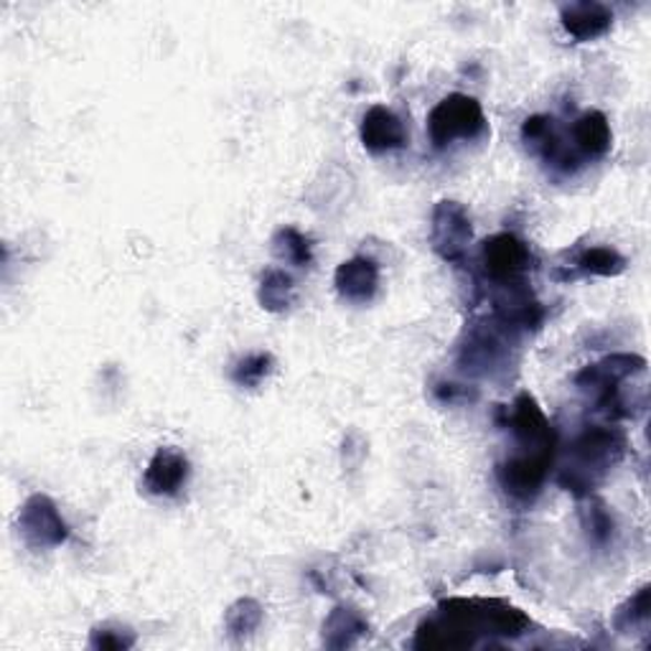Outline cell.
Instances as JSON below:
<instances>
[{"label": "cell", "mask_w": 651, "mask_h": 651, "mask_svg": "<svg viewBox=\"0 0 651 651\" xmlns=\"http://www.w3.org/2000/svg\"><path fill=\"white\" fill-rule=\"evenodd\" d=\"M626 435L618 427H588L573 446V460L565 466L560 484L567 491L588 493L623 456Z\"/></svg>", "instance_id": "6da1fadb"}, {"label": "cell", "mask_w": 651, "mask_h": 651, "mask_svg": "<svg viewBox=\"0 0 651 651\" xmlns=\"http://www.w3.org/2000/svg\"><path fill=\"white\" fill-rule=\"evenodd\" d=\"M486 130L481 105L468 95H451L433 107L427 118V135L435 148H446L453 140H474Z\"/></svg>", "instance_id": "7a4b0ae2"}, {"label": "cell", "mask_w": 651, "mask_h": 651, "mask_svg": "<svg viewBox=\"0 0 651 651\" xmlns=\"http://www.w3.org/2000/svg\"><path fill=\"white\" fill-rule=\"evenodd\" d=\"M555 446L552 448H522V453L509 458L507 464L499 466V481L509 497L514 499H532L538 497L542 484H545Z\"/></svg>", "instance_id": "3957f363"}, {"label": "cell", "mask_w": 651, "mask_h": 651, "mask_svg": "<svg viewBox=\"0 0 651 651\" xmlns=\"http://www.w3.org/2000/svg\"><path fill=\"white\" fill-rule=\"evenodd\" d=\"M19 524L23 540L36 550L59 547L69 538L67 522L62 519L54 501L44 497V493H36V497H31L26 504H23Z\"/></svg>", "instance_id": "277c9868"}, {"label": "cell", "mask_w": 651, "mask_h": 651, "mask_svg": "<svg viewBox=\"0 0 651 651\" xmlns=\"http://www.w3.org/2000/svg\"><path fill=\"white\" fill-rule=\"evenodd\" d=\"M486 278H491L493 283L514 287L519 280L532 268V252L522 240H517L514 235H497L484 245L481 252Z\"/></svg>", "instance_id": "5b68a950"}, {"label": "cell", "mask_w": 651, "mask_h": 651, "mask_svg": "<svg viewBox=\"0 0 651 651\" xmlns=\"http://www.w3.org/2000/svg\"><path fill=\"white\" fill-rule=\"evenodd\" d=\"M474 229L471 217L464 206L456 202H441L433 211V250L448 262H460L466 258L468 242H471Z\"/></svg>", "instance_id": "8992f818"}, {"label": "cell", "mask_w": 651, "mask_h": 651, "mask_svg": "<svg viewBox=\"0 0 651 651\" xmlns=\"http://www.w3.org/2000/svg\"><path fill=\"white\" fill-rule=\"evenodd\" d=\"M359 135L369 153H387L408 145V130L402 126V120L382 105H375L365 115Z\"/></svg>", "instance_id": "52a82bcc"}, {"label": "cell", "mask_w": 651, "mask_h": 651, "mask_svg": "<svg viewBox=\"0 0 651 651\" xmlns=\"http://www.w3.org/2000/svg\"><path fill=\"white\" fill-rule=\"evenodd\" d=\"M188 479V460L176 448H161L145 468L143 486L153 497H176Z\"/></svg>", "instance_id": "ba28073f"}, {"label": "cell", "mask_w": 651, "mask_h": 651, "mask_svg": "<svg viewBox=\"0 0 651 651\" xmlns=\"http://www.w3.org/2000/svg\"><path fill=\"white\" fill-rule=\"evenodd\" d=\"M336 291L351 303H367L375 299L379 285V270L372 260L354 258L336 270Z\"/></svg>", "instance_id": "9c48e42d"}, {"label": "cell", "mask_w": 651, "mask_h": 651, "mask_svg": "<svg viewBox=\"0 0 651 651\" xmlns=\"http://www.w3.org/2000/svg\"><path fill=\"white\" fill-rule=\"evenodd\" d=\"M560 19H563V26L571 36L578 41H590L604 36L614 23V13L608 11L604 3H573L565 6L560 11Z\"/></svg>", "instance_id": "30bf717a"}, {"label": "cell", "mask_w": 651, "mask_h": 651, "mask_svg": "<svg viewBox=\"0 0 651 651\" xmlns=\"http://www.w3.org/2000/svg\"><path fill=\"white\" fill-rule=\"evenodd\" d=\"M573 140L585 159H604L611 151V126H608L604 112H585L583 118L575 120Z\"/></svg>", "instance_id": "8fae6325"}, {"label": "cell", "mask_w": 651, "mask_h": 651, "mask_svg": "<svg viewBox=\"0 0 651 651\" xmlns=\"http://www.w3.org/2000/svg\"><path fill=\"white\" fill-rule=\"evenodd\" d=\"M367 633V621L361 618L357 611L351 608H334L332 616L326 618L324 623V641L334 649H344V647H354L359 641V637Z\"/></svg>", "instance_id": "7c38bea8"}, {"label": "cell", "mask_w": 651, "mask_h": 651, "mask_svg": "<svg viewBox=\"0 0 651 651\" xmlns=\"http://www.w3.org/2000/svg\"><path fill=\"white\" fill-rule=\"evenodd\" d=\"M260 303L268 311H285L293 303V278L285 270H268L260 283Z\"/></svg>", "instance_id": "4fadbf2b"}, {"label": "cell", "mask_w": 651, "mask_h": 651, "mask_svg": "<svg viewBox=\"0 0 651 651\" xmlns=\"http://www.w3.org/2000/svg\"><path fill=\"white\" fill-rule=\"evenodd\" d=\"M273 245H275V254L280 260L291 262V265H295V268L311 265V245H308L306 237L299 232V229L283 227L275 235Z\"/></svg>", "instance_id": "5bb4252c"}, {"label": "cell", "mask_w": 651, "mask_h": 651, "mask_svg": "<svg viewBox=\"0 0 651 651\" xmlns=\"http://www.w3.org/2000/svg\"><path fill=\"white\" fill-rule=\"evenodd\" d=\"M578 268L590 275H618L626 268V260L611 247H590L578 260Z\"/></svg>", "instance_id": "9a60e30c"}, {"label": "cell", "mask_w": 651, "mask_h": 651, "mask_svg": "<svg viewBox=\"0 0 651 651\" xmlns=\"http://www.w3.org/2000/svg\"><path fill=\"white\" fill-rule=\"evenodd\" d=\"M262 621V608L258 600L252 598H242L227 611V631L232 633L235 639L250 637V633L258 629Z\"/></svg>", "instance_id": "2e32d148"}, {"label": "cell", "mask_w": 651, "mask_h": 651, "mask_svg": "<svg viewBox=\"0 0 651 651\" xmlns=\"http://www.w3.org/2000/svg\"><path fill=\"white\" fill-rule=\"evenodd\" d=\"M651 616V604H649V585H644L637 596H633L623 608H618L616 614V626L621 631L639 629V626H647Z\"/></svg>", "instance_id": "e0dca14e"}, {"label": "cell", "mask_w": 651, "mask_h": 651, "mask_svg": "<svg viewBox=\"0 0 651 651\" xmlns=\"http://www.w3.org/2000/svg\"><path fill=\"white\" fill-rule=\"evenodd\" d=\"M270 367H273V357H270V354H252V357L242 359L240 365L235 367L232 379L242 387H254L268 377Z\"/></svg>", "instance_id": "ac0fdd59"}, {"label": "cell", "mask_w": 651, "mask_h": 651, "mask_svg": "<svg viewBox=\"0 0 651 651\" xmlns=\"http://www.w3.org/2000/svg\"><path fill=\"white\" fill-rule=\"evenodd\" d=\"M135 644V637L126 629H110V626H100V629L93 631V639H89V647L93 649H130Z\"/></svg>", "instance_id": "d6986e66"}, {"label": "cell", "mask_w": 651, "mask_h": 651, "mask_svg": "<svg viewBox=\"0 0 651 651\" xmlns=\"http://www.w3.org/2000/svg\"><path fill=\"white\" fill-rule=\"evenodd\" d=\"M590 534H593V540L596 542H606L608 538H611V532H614V522H611V517H608L604 509L600 507H596V509H590Z\"/></svg>", "instance_id": "ffe728a7"}]
</instances>
